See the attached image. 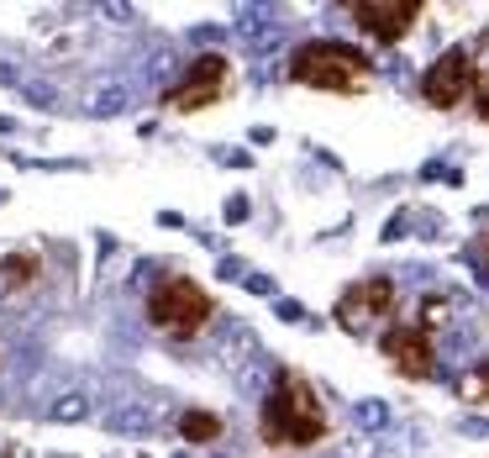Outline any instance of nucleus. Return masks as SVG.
Returning a JSON list of instances; mask_svg holds the SVG:
<instances>
[{"mask_svg": "<svg viewBox=\"0 0 489 458\" xmlns=\"http://www.w3.org/2000/svg\"><path fill=\"white\" fill-rule=\"evenodd\" d=\"M331 427L316 385L300 374V369H273V385L264 396V411H258V432L273 448H316Z\"/></svg>", "mask_w": 489, "mask_h": 458, "instance_id": "f257e3e1", "label": "nucleus"}, {"mask_svg": "<svg viewBox=\"0 0 489 458\" xmlns=\"http://www.w3.org/2000/svg\"><path fill=\"white\" fill-rule=\"evenodd\" d=\"M289 79L306 90H331V95H363L374 79L369 53L337 43V37H311L289 53Z\"/></svg>", "mask_w": 489, "mask_h": 458, "instance_id": "f03ea898", "label": "nucleus"}, {"mask_svg": "<svg viewBox=\"0 0 489 458\" xmlns=\"http://www.w3.org/2000/svg\"><path fill=\"white\" fill-rule=\"evenodd\" d=\"M211 316H216L211 290L200 280H190V274H163L159 285L148 290V322L159 327L163 338H174V343L200 338L211 327Z\"/></svg>", "mask_w": 489, "mask_h": 458, "instance_id": "7ed1b4c3", "label": "nucleus"}, {"mask_svg": "<svg viewBox=\"0 0 489 458\" xmlns=\"http://www.w3.org/2000/svg\"><path fill=\"white\" fill-rule=\"evenodd\" d=\"M395 316V280L389 274H369L337 295V327L347 338H374L379 327H389Z\"/></svg>", "mask_w": 489, "mask_h": 458, "instance_id": "20e7f679", "label": "nucleus"}, {"mask_svg": "<svg viewBox=\"0 0 489 458\" xmlns=\"http://www.w3.org/2000/svg\"><path fill=\"white\" fill-rule=\"evenodd\" d=\"M226 85H232V63H226L221 53L190 58L184 79H179L174 90H163V111H174V116L206 111V106H216L221 95H226Z\"/></svg>", "mask_w": 489, "mask_h": 458, "instance_id": "39448f33", "label": "nucleus"}, {"mask_svg": "<svg viewBox=\"0 0 489 458\" xmlns=\"http://www.w3.org/2000/svg\"><path fill=\"white\" fill-rule=\"evenodd\" d=\"M379 348L395 374H405V380H436V338L416 316L411 322H389L379 332Z\"/></svg>", "mask_w": 489, "mask_h": 458, "instance_id": "423d86ee", "label": "nucleus"}, {"mask_svg": "<svg viewBox=\"0 0 489 458\" xmlns=\"http://www.w3.org/2000/svg\"><path fill=\"white\" fill-rule=\"evenodd\" d=\"M421 95H427V106H436V111H458V106L474 95V58H469V43L447 48V53L421 74Z\"/></svg>", "mask_w": 489, "mask_h": 458, "instance_id": "0eeeda50", "label": "nucleus"}, {"mask_svg": "<svg viewBox=\"0 0 489 458\" xmlns=\"http://www.w3.org/2000/svg\"><path fill=\"white\" fill-rule=\"evenodd\" d=\"M347 16H353L374 43H400V37L427 16V5H421V0H353Z\"/></svg>", "mask_w": 489, "mask_h": 458, "instance_id": "6e6552de", "label": "nucleus"}, {"mask_svg": "<svg viewBox=\"0 0 489 458\" xmlns=\"http://www.w3.org/2000/svg\"><path fill=\"white\" fill-rule=\"evenodd\" d=\"M37 274H43V258H37V253H11V258H0V295L27 290Z\"/></svg>", "mask_w": 489, "mask_h": 458, "instance_id": "1a4fd4ad", "label": "nucleus"}, {"mask_svg": "<svg viewBox=\"0 0 489 458\" xmlns=\"http://www.w3.org/2000/svg\"><path fill=\"white\" fill-rule=\"evenodd\" d=\"M469 58H474V111L489 121V32L469 43Z\"/></svg>", "mask_w": 489, "mask_h": 458, "instance_id": "9d476101", "label": "nucleus"}, {"mask_svg": "<svg viewBox=\"0 0 489 458\" xmlns=\"http://www.w3.org/2000/svg\"><path fill=\"white\" fill-rule=\"evenodd\" d=\"M221 432H226V427H221L216 411H184V421H179V438H184V443H216Z\"/></svg>", "mask_w": 489, "mask_h": 458, "instance_id": "9b49d317", "label": "nucleus"}, {"mask_svg": "<svg viewBox=\"0 0 489 458\" xmlns=\"http://www.w3.org/2000/svg\"><path fill=\"white\" fill-rule=\"evenodd\" d=\"M458 396H469V401H489V358L474 369V374H463V380H458Z\"/></svg>", "mask_w": 489, "mask_h": 458, "instance_id": "f8f14e48", "label": "nucleus"}, {"mask_svg": "<svg viewBox=\"0 0 489 458\" xmlns=\"http://www.w3.org/2000/svg\"><path fill=\"white\" fill-rule=\"evenodd\" d=\"M353 416H358L363 427H384V405H374V401H363L358 411H353Z\"/></svg>", "mask_w": 489, "mask_h": 458, "instance_id": "ddd939ff", "label": "nucleus"}, {"mask_svg": "<svg viewBox=\"0 0 489 458\" xmlns=\"http://www.w3.org/2000/svg\"><path fill=\"white\" fill-rule=\"evenodd\" d=\"M485 258H489V237H485Z\"/></svg>", "mask_w": 489, "mask_h": 458, "instance_id": "4468645a", "label": "nucleus"}]
</instances>
